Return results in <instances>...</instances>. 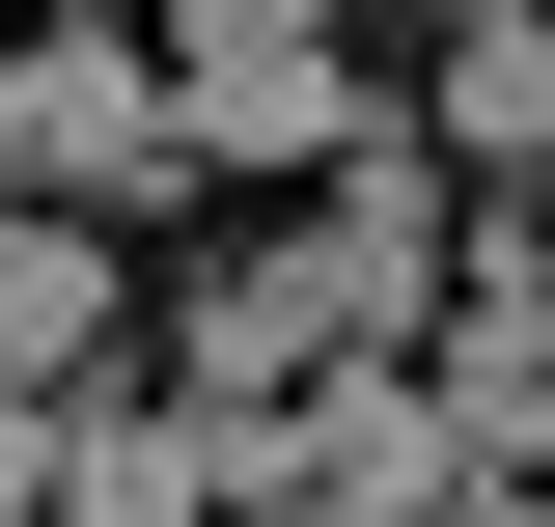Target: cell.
I'll return each instance as SVG.
<instances>
[{
  "instance_id": "6da1fadb",
  "label": "cell",
  "mask_w": 555,
  "mask_h": 527,
  "mask_svg": "<svg viewBox=\"0 0 555 527\" xmlns=\"http://www.w3.org/2000/svg\"><path fill=\"white\" fill-rule=\"evenodd\" d=\"M416 306H444V139L361 112L334 167H306V222H278V250H222L195 306H167V389H195V416H278L306 361H389Z\"/></svg>"
},
{
  "instance_id": "7a4b0ae2",
  "label": "cell",
  "mask_w": 555,
  "mask_h": 527,
  "mask_svg": "<svg viewBox=\"0 0 555 527\" xmlns=\"http://www.w3.org/2000/svg\"><path fill=\"white\" fill-rule=\"evenodd\" d=\"M334 139H361L334 0H195L167 28V167H334Z\"/></svg>"
},
{
  "instance_id": "3957f363",
  "label": "cell",
  "mask_w": 555,
  "mask_h": 527,
  "mask_svg": "<svg viewBox=\"0 0 555 527\" xmlns=\"http://www.w3.org/2000/svg\"><path fill=\"white\" fill-rule=\"evenodd\" d=\"M0 195L28 222H139L167 195V56H139V28H28V56H0Z\"/></svg>"
},
{
  "instance_id": "277c9868",
  "label": "cell",
  "mask_w": 555,
  "mask_h": 527,
  "mask_svg": "<svg viewBox=\"0 0 555 527\" xmlns=\"http://www.w3.org/2000/svg\"><path fill=\"white\" fill-rule=\"evenodd\" d=\"M416 389H444L473 472L555 445V222H444V361H416Z\"/></svg>"
},
{
  "instance_id": "5b68a950",
  "label": "cell",
  "mask_w": 555,
  "mask_h": 527,
  "mask_svg": "<svg viewBox=\"0 0 555 527\" xmlns=\"http://www.w3.org/2000/svg\"><path fill=\"white\" fill-rule=\"evenodd\" d=\"M56 527H222V416L195 389H83L56 416Z\"/></svg>"
},
{
  "instance_id": "8992f818",
  "label": "cell",
  "mask_w": 555,
  "mask_h": 527,
  "mask_svg": "<svg viewBox=\"0 0 555 527\" xmlns=\"http://www.w3.org/2000/svg\"><path fill=\"white\" fill-rule=\"evenodd\" d=\"M0 389H28V416L112 389V222H28V195H0Z\"/></svg>"
},
{
  "instance_id": "52a82bcc",
  "label": "cell",
  "mask_w": 555,
  "mask_h": 527,
  "mask_svg": "<svg viewBox=\"0 0 555 527\" xmlns=\"http://www.w3.org/2000/svg\"><path fill=\"white\" fill-rule=\"evenodd\" d=\"M444 167H555V0L444 28Z\"/></svg>"
},
{
  "instance_id": "ba28073f",
  "label": "cell",
  "mask_w": 555,
  "mask_h": 527,
  "mask_svg": "<svg viewBox=\"0 0 555 527\" xmlns=\"http://www.w3.org/2000/svg\"><path fill=\"white\" fill-rule=\"evenodd\" d=\"M416 28H500V0H416Z\"/></svg>"
},
{
  "instance_id": "9c48e42d",
  "label": "cell",
  "mask_w": 555,
  "mask_h": 527,
  "mask_svg": "<svg viewBox=\"0 0 555 527\" xmlns=\"http://www.w3.org/2000/svg\"><path fill=\"white\" fill-rule=\"evenodd\" d=\"M0 56H28V0H0Z\"/></svg>"
},
{
  "instance_id": "30bf717a",
  "label": "cell",
  "mask_w": 555,
  "mask_h": 527,
  "mask_svg": "<svg viewBox=\"0 0 555 527\" xmlns=\"http://www.w3.org/2000/svg\"><path fill=\"white\" fill-rule=\"evenodd\" d=\"M28 28H83V0H28Z\"/></svg>"
},
{
  "instance_id": "8fae6325",
  "label": "cell",
  "mask_w": 555,
  "mask_h": 527,
  "mask_svg": "<svg viewBox=\"0 0 555 527\" xmlns=\"http://www.w3.org/2000/svg\"><path fill=\"white\" fill-rule=\"evenodd\" d=\"M528 472H555V445H528Z\"/></svg>"
}]
</instances>
